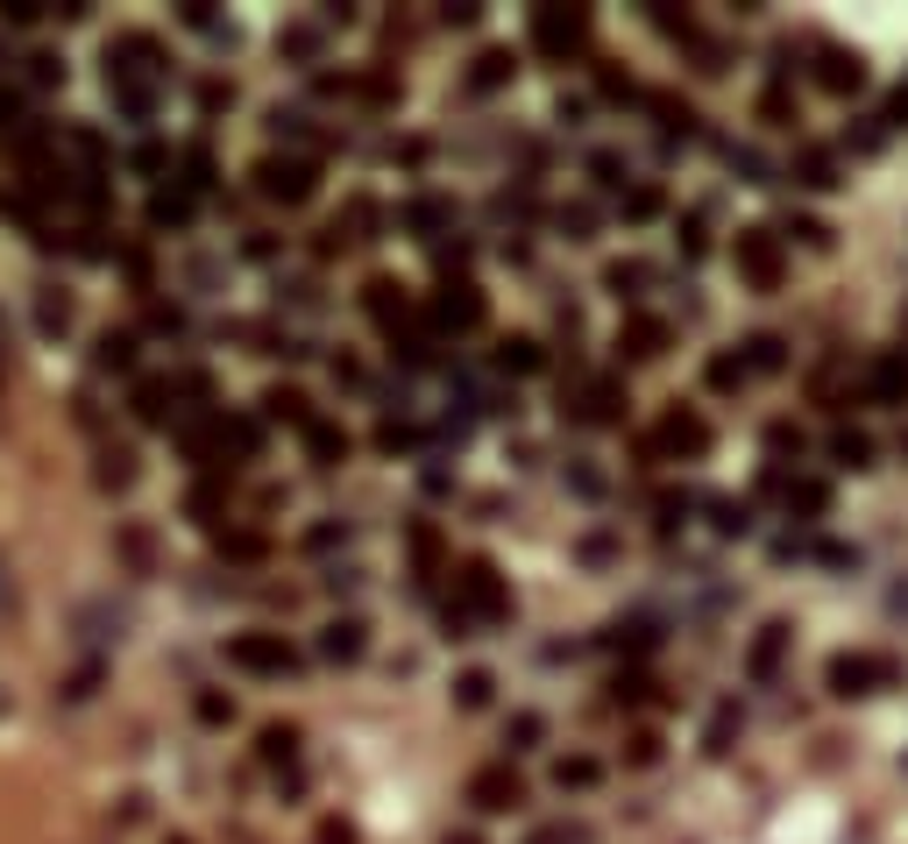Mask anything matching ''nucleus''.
<instances>
[{
  "mask_svg": "<svg viewBox=\"0 0 908 844\" xmlns=\"http://www.w3.org/2000/svg\"><path fill=\"white\" fill-rule=\"evenodd\" d=\"M462 625H476V617H504L511 611V596H504V582H497V568L490 561H468L462 575H454V603H447Z\"/></svg>",
  "mask_w": 908,
  "mask_h": 844,
  "instance_id": "nucleus-1",
  "label": "nucleus"
},
{
  "mask_svg": "<svg viewBox=\"0 0 908 844\" xmlns=\"http://www.w3.org/2000/svg\"><path fill=\"white\" fill-rule=\"evenodd\" d=\"M895 682V660H881V653H838L830 660V688L838 696H873V688H887Z\"/></svg>",
  "mask_w": 908,
  "mask_h": 844,
  "instance_id": "nucleus-2",
  "label": "nucleus"
},
{
  "mask_svg": "<svg viewBox=\"0 0 908 844\" xmlns=\"http://www.w3.org/2000/svg\"><path fill=\"white\" fill-rule=\"evenodd\" d=\"M227 660H235V668H249V674H292L298 668V653L277 639V631H241V639L227 646Z\"/></svg>",
  "mask_w": 908,
  "mask_h": 844,
  "instance_id": "nucleus-3",
  "label": "nucleus"
},
{
  "mask_svg": "<svg viewBox=\"0 0 908 844\" xmlns=\"http://www.w3.org/2000/svg\"><path fill=\"white\" fill-rule=\"evenodd\" d=\"M256 185H263V199L298 206V199H313V163L306 157H263L256 163Z\"/></svg>",
  "mask_w": 908,
  "mask_h": 844,
  "instance_id": "nucleus-4",
  "label": "nucleus"
},
{
  "mask_svg": "<svg viewBox=\"0 0 908 844\" xmlns=\"http://www.w3.org/2000/svg\"><path fill=\"white\" fill-rule=\"evenodd\" d=\"M533 43H540V50H554V57L582 50V43H589V14H561V8H540V14H533Z\"/></svg>",
  "mask_w": 908,
  "mask_h": 844,
  "instance_id": "nucleus-5",
  "label": "nucleus"
},
{
  "mask_svg": "<svg viewBox=\"0 0 908 844\" xmlns=\"http://www.w3.org/2000/svg\"><path fill=\"white\" fill-rule=\"evenodd\" d=\"M738 270H746L760 292H774V284H781V249H774V235H767V228L738 235Z\"/></svg>",
  "mask_w": 908,
  "mask_h": 844,
  "instance_id": "nucleus-6",
  "label": "nucleus"
},
{
  "mask_svg": "<svg viewBox=\"0 0 908 844\" xmlns=\"http://www.w3.org/2000/svg\"><path fill=\"white\" fill-rule=\"evenodd\" d=\"M468 802H476L483 817H497V809H519L525 788H519V774H511V766H483V774L468 780Z\"/></svg>",
  "mask_w": 908,
  "mask_h": 844,
  "instance_id": "nucleus-7",
  "label": "nucleus"
},
{
  "mask_svg": "<svg viewBox=\"0 0 908 844\" xmlns=\"http://www.w3.org/2000/svg\"><path fill=\"white\" fill-rule=\"evenodd\" d=\"M433 327H454V334L483 327V292H476V284H441V298H433Z\"/></svg>",
  "mask_w": 908,
  "mask_h": 844,
  "instance_id": "nucleus-8",
  "label": "nucleus"
},
{
  "mask_svg": "<svg viewBox=\"0 0 908 844\" xmlns=\"http://www.w3.org/2000/svg\"><path fill=\"white\" fill-rule=\"evenodd\" d=\"M660 447L681 455V461H695V455H710V426L695 412H668V419H660Z\"/></svg>",
  "mask_w": 908,
  "mask_h": 844,
  "instance_id": "nucleus-9",
  "label": "nucleus"
},
{
  "mask_svg": "<svg viewBox=\"0 0 908 844\" xmlns=\"http://www.w3.org/2000/svg\"><path fill=\"white\" fill-rule=\"evenodd\" d=\"M866 390H873V404H908V362L901 355H881L866 369Z\"/></svg>",
  "mask_w": 908,
  "mask_h": 844,
  "instance_id": "nucleus-10",
  "label": "nucleus"
},
{
  "mask_svg": "<svg viewBox=\"0 0 908 844\" xmlns=\"http://www.w3.org/2000/svg\"><path fill=\"white\" fill-rule=\"evenodd\" d=\"M362 617H334V625H327V639H320V653L327 660H362Z\"/></svg>",
  "mask_w": 908,
  "mask_h": 844,
  "instance_id": "nucleus-11",
  "label": "nucleus"
},
{
  "mask_svg": "<svg viewBox=\"0 0 908 844\" xmlns=\"http://www.w3.org/2000/svg\"><path fill=\"white\" fill-rule=\"evenodd\" d=\"M781 653H788V625H767L760 639H752V682H767V674L781 668Z\"/></svg>",
  "mask_w": 908,
  "mask_h": 844,
  "instance_id": "nucleus-12",
  "label": "nucleus"
},
{
  "mask_svg": "<svg viewBox=\"0 0 908 844\" xmlns=\"http://www.w3.org/2000/svg\"><path fill=\"white\" fill-rule=\"evenodd\" d=\"M824 85H830V93H859V85H866V65L844 57V50H830L824 57Z\"/></svg>",
  "mask_w": 908,
  "mask_h": 844,
  "instance_id": "nucleus-13",
  "label": "nucleus"
},
{
  "mask_svg": "<svg viewBox=\"0 0 908 844\" xmlns=\"http://www.w3.org/2000/svg\"><path fill=\"white\" fill-rule=\"evenodd\" d=\"M788 511H802V518H824V511H830V482H816V476L788 482Z\"/></svg>",
  "mask_w": 908,
  "mask_h": 844,
  "instance_id": "nucleus-14",
  "label": "nucleus"
},
{
  "mask_svg": "<svg viewBox=\"0 0 908 844\" xmlns=\"http://www.w3.org/2000/svg\"><path fill=\"white\" fill-rule=\"evenodd\" d=\"M617 349H625V355H660V349H668V327H660V320H632Z\"/></svg>",
  "mask_w": 908,
  "mask_h": 844,
  "instance_id": "nucleus-15",
  "label": "nucleus"
},
{
  "mask_svg": "<svg viewBox=\"0 0 908 844\" xmlns=\"http://www.w3.org/2000/svg\"><path fill=\"white\" fill-rule=\"evenodd\" d=\"M135 412H143L149 426H163V419H171V384H163V376H149V384L135 390Z\"/></svg>",
  "mask_w": 908,
  "mask_h": 844,
  "instance_id": "nucleus-16",
  "label": "nucleus"
},
{
  "mask_svg": "<svg viewBox=\"0 0 908 844\" xmlns=\"http://www.w3.org/2000/svg\"><path fill=\"white\" fill-rule=\"evenodd\" d=\"M504 79H511V50H483L476 71H468V85H476V93H490V85H504Z\"/></svg>",
  "mask_w": 908,
  "mask_h": 844,
  "instance_id": "nucleus-17",
  "label": "nucleus"
},
{
  "mask_svg": "<svg viewBox=\"0 0 908 844\" xmlns=\"http://www.w3.org/2000/svg\"><path fill=\"white\" fill-rule=\"evenodd\" d=\"M306 447H313L320 461H341V455H348V433L327 426V419H313V426H306Z\"/></svg>",
  "mask_w": 908,
  "mask_h": 844,
  "instance_id": "nucleus-18",
  "label": "nucleus"
},
{
  "mask_svg": "<svg viewBox=\"0 0 908 844\" xmlns=\"http://www.w3.org/2000/svg\"><path fill=\"white\" fill-rule=\"evenodd\" d=\"M795 178H802V185H809V192H824V185H838V163H830L824 149H809V157L795 163Z\"/></svg>",
  "mask_w": 908,
  "mask_h": 844,
  "instance_id": "nucleus-19",
  "label": "nucleus"
},
{
  "mask_svg": "<svg viewBox=\"0 0 908 844\" xmlns=\"http://www.w3.org/2000/svg\"><path fill=\"white\" fill-rule=\"evenodd\" d=\"M36 327H43V334H65V327H71V298L43 292V298H36Z\"/></svg>",
  "mask_w": 908,
  "mask_h": 844,
  "instance_id": "nucleus-20",
  "label": "nucleus"
},
{
  "mask_svg": "<svg viewBox=\"0 0 908 844\" xmlns=\"http://www.w3.org/2000/svg\"><path fill=\"white\" fill-rule=\"evenodd\" d=\"M497 362H504V369H519V376H533L540 369V362H547V355H540V341H504V355H497Z\"/></svg>",
  "mask_w": 908,
  "mask_h": 844,
  "instance_id": "nucleus-21",
  "label": "nucleus"
},
{
  "mask_svg": "<svg viewBox=\"0 0 908 844\" xmlns=\"http://www.w3.org/2000/svg\"><path fill=\"white\" fill-rule=\"evenodd\" d=\"M22 65H29L22 79L36 85V93H50V85H65V65H57V57H43V50H36V57H22Z\"/></svg>",
  "mask_w": 908,
  "mask_h": 844,
  "instance_id": "nucleus-22",
  "label": "nucleus"
},
{
  "mask_svg": "<svg viewBox=\"0 0 908 844\" xmlns=\"http://www.w3.org/2000/svg\"><path fill=\"white\" fill-rule=\"evenodd\" d=\"M270 419H292V426H313V412H306V398H298V390H270Z\"/></svg>",
  "mask_w": 908,
  "mask_h": 844,
  "instance_id": "nucleus-23",
  "label": "nucleus"
},
{
  "mask_svg": "<svg viewBox=\"0 0 908 844\" xmlns=\"http://www.w3.org/2000/svg\"><path fill=\"white\" fill-rule=\"evenodd\" d=\"M554 780H561V788H597L603 766L597 760H561V766H554Z\"/></svg>",
  "mask_w": 908,
  "mask_h": 844,
  "instance_id": "nucleus-24",
  "label": "nucleus"
},
{
  "mask_svg": "<svg viewBox=\"0 0 908 844\" xmlns=\"http://www.w3.org/2000/svg\"><path fill=\"white\" fill-rule=\"evenodd\" d=\"M540 731H547V723H540L533 710H525V717H511V731H504V745H511V752H533V745H540Z\"/></svg>",
  "mask_w": 908,
  "mask_h": 844,
  "instance_id": "nucleus-25",
  "label": "nucleus"
},
{
  "mask_svg": "<svg viewBox=\"0 0 908 844\" xmlns=\"http://www.w3.org/2000/svg\"><path fill=\"white\" fill-rule=\"evenodd\" d=\"M93 362H100V369H128V362H135V341H128V334H107Z\"/></svg>",
  "mask_w": 908,
  "mask_h": 844,
  "instance_id": "nucleus-26",
  "label": "nucleus"
},
{
  "mask_svg": "<svg viewBox=\"0 0 908 844\" xmlns=\"http://www.w3.org/2000/svg\"><path fill=\"white\" fill-rule=\"evenodd\" d=\"M830 455H838L844 469H866V461H873V447L859 441V433H838V441H830Z\"/></svg>",
  "mask_w": 908,
  "mask_h": 844,
  "instance_id": "nucleus-27",
  "label": "nucleus"
},
{
  "mask_svg": "<svg viewBox=\"0 0 908 844\" xmlns=\"http://www.w3.org/2000/svg\"><path fill=\"white\" fill-rule=\"evenodd\" d=\"M490 688H497V682L476 668V674H462V688H454V696H462V710H483V703H490Z\"/></svg>",
  "mask_w": 908,
  "mask_h": 844,
  "instance_id": "nucleus-28",
  "label": "nucleus"
},
{
  "mask_svg": "<svg viewBox=\"0 0 908 844\" xmlns=\"http://www.w3.org/2000/svg\"><path fill=\"white\" fill-rule=\"evenodd\" d=\"M746 362H752V369H781L788 355H781V341H774V334H752V355H746Z\"/></svg>",
  "mask_w": 908,
  "mask_h": 844,
  "instance_id": "nucleus-29",
  "label": "nucleus"
},
{
  "mask_svg": "<svg viewBox=\"0 0 908 844\" xmlns=\"http://www.w3.org/2000/svg\"><path fill=\"white\" fill-rule=\"evenodd\" d=\"M639 284H646V263H617V270H611V292H617V298H632Z\"/></svg>",
  "mask_w": 908,
  "mask_h": 844,
  "instance_id": "nucleus-30",
  "label": "nucleus"
},
{
  "mask_svg": "<svg viewBox=\"0 0 908 844\" xmlns=\"http://www.w3.org/2000/svg\"><path fill=\"white\" fill-rule=\"evenodd\" d=\"M292 745H298V731H277V723L263 731V760H292Z\"/></svg>",
  "mask_w": 908,
  "mask_h": 844,
  "instance_id": "nucleus-31",
  "label": "nucleus"
},
{
  "mask_svg": "<svg viewBox=\"0 0 908 844\" xmlns=\"http://www.w3.org/2000/svg\"><path fill=\"white\" fill-rule=\"evenodd\" d=\"M0 14H8L14 28H29V22H36V14H43V0H0Z\"/></svg>",
  "mask_w": 908,
  "mask_h": 844,
  "instance_id": "nucleus-32",
  "label": "nucleus"
},
{
  "mask_svg": "<svg viewBox=\"0 0 908 844\" xmlns=\"http://www.w3.org/2000/svg\"><path fill=\"white\" fill-rule=\"evenodd\" d=\"M738 376H746V362H731V355H717V362H710V384H717V390H731Z\"/></svg>",
  "mask_w": 908,
  "mask_h": 844,
  "instance_id": "nucleus-33",
  "label": "nucleus"
},
{
  "mask_svg": "<svg viewBox=\"0 0 908 844\" xmlns=\"http://www.w3.org/2000/svg\"><path fill=\"white\" fill-rule=\"evenodd\" d=\"M200 717L206 723H227V717H235V703H227V696H200Z\"/></svg>",
  "mask_w": 908,
  "mask_h": 844,
  "instance_id": "nucleus-34",
  "label": "nucleus"
},
{
  "mask_svg": "<svg viewBox=\"0 0 908 844\" xmlns=\"http://www.w3.org/2000/svg\"><path fill=\"white\" fill-rule=\"evenodd\" d=\"M320 844H355V831H348V823H327V831H320Z\"/></svg>",
  "mask_w": 908,
  "mask_h": 844,
  "instance_id": "nucleus-35",
  "label": "nucleus"
},
{
  "mask_svg": "<svg viewBox=\"0 0 908 844\" xmlns=\"http://www.w3.org/2000/svg\"><path fill=\"white\" fill-rule=\"evenodd\" d=\"M0 611H14V582H8V568H0Z\"/></svg>",
  "mask_w": 908,
  "mask_h": 844,
  "instance_id": "nucleus-36",
  "label": "nucleus"
},
{
  "mask_svg": "<svg viewBox=\"0 0 908 844\" xmlns=\"http://www.w3.org/2000/svg\"><path fill=\"white\" fill-rule=\"evenodd\" d=\"M533 844H561V831H540V837H533Z\"/></svg>",
  "mask_w": 908,
  "mask_h": 844,
  "instance_id": "nucleus-37",
  "label": "nucleus"
},
{
  "mask_svg": "<svg viewBox=\"0 0 908 844\" xmlns=\"http://www.w3.org/2000/svg\"><path fill=\"white\" fill-rule=\"evenodd\" d=\"M447 844H483V837H468V831H462V837H447Z\"/></svg>",
  "mask_w": 908,
  "mask_h": 844,
  "instance_id": "nucleus-38",
  "label": "nucleus"
}]
</instances>
